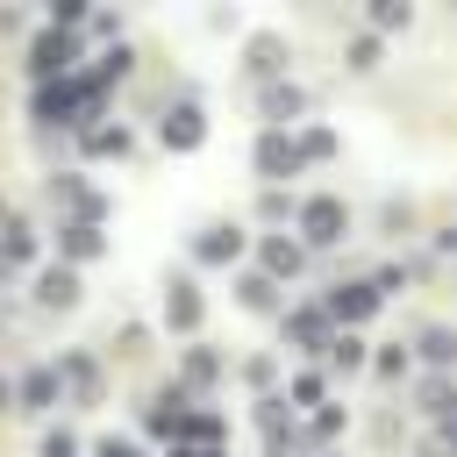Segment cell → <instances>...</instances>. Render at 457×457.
Returning a JSON list of instances; mask_svg holds the SVG:
<instances>
[{
  "mask_svg": "<svg viewBox=\"0 0 457 457\" xmlns=\"http://www.w3.org/2000/svg\"><path fill=\"white\" fill-rule=\"evenodd\" d=\"M257 171H264V179H293V171H300V143L278 136V129H264V136H257Z\"/></svg>",
  "mask_w": 457,
  "mask_h": 457,
  "instance_id": "6da1fadb",
  "label": "cell"
},
{
  "mask_svg": "<svg viewBox=\"0 0 457 457\" xmlns=\"http://www.w3.org/2000/svg\"><path fill=\"white\" fill-rule=\"evenodd\" d=\"M300 228H307V243H336L350 221H343V200H307L300 207Z\"/></svg>",
  "mask_w": 457,
  "mask_h": 457,
  "instance_id": "7a4b0ae2",
  "label": "cell"
},
{
  "mask_svg": "<svg viewBox=\"0 0 457 457\" xmlns=\"http://www.w3.org/2000/svg\"><path fill=\"white\" fill-rule=\"evenodd\" d=\"M200 136H207L200 107H171V114H164V143H171V150H200Z\"/></svg>",
  "mask_w": 457,
  "mask_h": 457,
  "instance_id": "3957f363",
  "label": "cell"
},
{
  "mask_svg": "<svg viewBox=\"0 0 457 457\" xmlns=\"http://www.w3.org/2000/svg\"><path fill=\"white\" fill-rule=\"evenodd\" d=\"M378 307V286H343V293H328V314L336 321H364Z\"/></svg>",
  "mask_w": 457,
  "mask_h": 457,
  "instance_id": "277c9868",
  "label": "cell"
},
{
  "mask_svg": "<svg viewBox=\"0 0 457 457\" xmlns=\"http://www.w3.org/2000/svg\"><path fill=\"white\" fill-rule=\"evenodd\" d=\"M57 386H71L79 400H93V393H100V371H93V357H64V364H57Z\"/></svg>",
  "mask_w": 457,
  "mask_h": 457,
  "instance_id": "5b68a950",
  "label": "cell"
},
{
  "mask_svg": "<svg viewBox=\"0 0 457 457\" xmlns=\"http://www.w3.org/2000/svg\"><path fill=\"white\" fill-rule=\"evenodd\" d=\"M29 64H36V79H50V71H64V64H71V36H43Z\"/></svg>",
  "mask_w": 457,
  "mask_h": 457,
  "instance_id": "8992f818",
  "label": "cell"
},
{
  "mask_svg": "<svg viewBox=\"0 0 457 457\" xmlns=\"http://www.w3.org/2000/svg\"><path fill=\"white\" fill-rule=\"evenodd\" d=\"M236 250H243V236H236V228H207V236L193 243V257H200V264H221V257H236Z\"/></svg>",
  "mask_w": 457,
  "mask_h": 457,
  "instance_id": "52a82bcc",
  "label": "cell"
},
{
  "mask_svg": "<svg viewBox=\"0 0 457 457\" xmlns=\"http://www.w3.org/2000/svg\"><path fill=\"white\" fill-rule=\"evenodd\" d=\"M421 357H428V364H457V328L428 321V328H421Z\"/></svg>",
  "mask_w": 457,
  "mask_h": 457,
  "instance_id": "ba28073f",
  "label": "cell"
},
{
  "mask_svg": "<svg viewBox=\"0 0 457 457\" xmlns=\"http://www.w3.org/2000/svg\"><path fill=\"white\" fill-rule=\"evenodd\" d=\"M50 400H57V371H50V364H36V371L21 378V407H50Z\"/></svg>",
  "mask_w": 457,
  "mask_h": 457,
  "instance_id": "9c48e42d",
  "label": "cell"
},
{
  "mask_svg": "<svg viewBox=\"0 0 457 457\" xmlns=\"http://www.w3.org/2000/svg\"><path fill=\"white\" fill-rule=\"evenodd\" d=\"M43 300H50V307H71V300H79V278H71L64 264H50V271H43Z\"/></svg>",
  "mask_w": 457,
  "mask_h": 457,
  "instance_id": "30bf717a",
  "label": "cell"
},
{
  "mask_svg": "<svg viewBox=\"0 0 457 457\" xmlns=\"http://www.w3.org/2000/svg\"><path fill=\"white\" fill-rule=\"evenodd\" d=\"M164 314H171L179 328H193V321H200V293H193V286H171V300H164Z\"/></svg>",
  "mask_w": 457,
  "mask_h": 457,
  "instance_id": "8fae6325",
  "label": "cell"
},
{
  "mask_svg": "<svg viewBox=\"0 0 457 457\" xmlns=\"http://www.w3.org/2000/svg\"><path fill=\"white\" fill-rule=\"evenodd\" d=\"M64 250H71V257H93V250H100V228H86V221H64Z\"/></svg>",
  "mask_w": 457,
  "mask_h": 457,
  "instance_id": "7c38bea8",
  "label": "cell"
},
{
  "mask_svg": "<svg viewBox=\"0 0 457 457\" xmlns=\"http://www.w3.org/2000/svg\"><path fill=\"white\" fill-rule=\"evenodd\" d=\"M264 264H271V271H286V278H293V271H300V250H293V243H286V236H271V243H264Z\"/></svg>",
  "mask_w": 457,
  "mask_h": 457,
  "instance_id": "4fadbf2b",
  "label": "cell"
},
{
  "mask_svg": "<svg viewBox=\"0 0 457 457\" xmlns=\"http://www.w3.org/2000/svg\"><path fill=\"white\" fill-rule=\"evenodd\" d=\"M264 114H271V121H293V114H300V93H293V86L264 93Z\"/></svg>",
  "mask_w": 457,
  "mask_h": 457,
  "instance_id": "5bb4252c",
  "label": "cell"
},
{
  "mask_svg": "<svg viewBox=\"0 0 457 457\" xmlns=\"http://www.w3.org/2000/svg\"><path fill=\"white\" fill-rule=\"evenodd\" d=\"M421 407H428L436 421H457V393H450V386H428V393H421Z\"/></svg>",
  "mask_w": 457,
  "mask_h": 457,
  "instance_id": "9a60e30c",
  "label": "cell"
},
{
  "mask_svg": "<svg viewBox=\"0 0 457 457\" xmlns=\"http://www.w3.org/2000/svg\"><path fill=\"white\" fill-rule=\"evenodd\" d=\"M278 64H286V57H278V43H271V36H257V43H250V71H278Z\"/></svg>",
  "mask_w": 457,
  "mask_h": 457,
  "instance_id": "2e32d148",
  "label": "cell"
},
{
  "mask_svg": "<svg viewBox=\"0 0 457 457\" xmlns=\"http://www.w3.org/2000/svg\"><path fill=\"white\" fill-rule=\"evenodd\" d=\"M328 357L350 371V364H364V343H357V336H328Z\"/></svg>",
  "mask_w": 457,
  "mask_h": 457,
  "instance_id": "e0dca14e",
  "label": "cell"
},
{
  "mask_svg": "<svg viewBox=\"0 0 457 457\" xmlns=\"http://www.w3.org/2000/svg\"><path fill=\"white\" fill-rule=\"evenodd\" d=\"M300 157H336V136H328V129H307V136H300Z\"/></svg>",
  "mask_w": 457,
  "mask_h": 457,
  "instance_id": "ac0fdd59",
  "label": "cell"
},
{
  "mask_svg": "<svg viewBox=\"0 0 457 457\" xmlns=\"http://www.w3.org/2000/svg\"><path fill=\"white\" fill-rule=\"evenodd\" d=\"M29 250H36V236H29V228H7V243H0V257H7V264H21Z\"/></svg>",
  "mask_w": 457,
  "mask_h": 457,
  "instance_id": "d6986e66",
  "label": "cell"
},
{
  "mask_svg": "<svg viewBox=\"0 0 457 457\" xmlns=\"http://www.w3.org/2000/svg\"><path fill=\"white\" fill-rule=\"evenodd\" d=\"M243 307H271V278L250 271V278H243Z\"/></svg>",
  "mask_w": 457,
  "mask_h": 457,
  "instance_id": "ffe728a7",
  "label": "cell"
},
{
  "mask_svg": "<svg viewBox=\"0 0 457 457\" xmlns=\"http://www.w3.org/2000/svg\"><path fill=\"white\" fill-rule=\"evenodd\" d=\"M371 21H378V29H407V7H393V0H378V7H371Z\"/></svg>",
  "mask_w": 457,
  "mask_h": 457,
  "instance_id": "44dd1931",
  "label": "cell"
},
{
  "mask_svg": "<svg viewBox=\"0 0 457 457\" xmlns=\"http://www.w3.org/2000/svg\"><path fill=\"white\" fill-rule=\"evenodd\" d=\"M43 457H71V436H64V428H57V436H50V443H43Z\"/></svg>",
  "mask_w": 457,
  "mask_h": 457,
  "instance_id": "7402d4cb",
  "label": "cell"
},
{
  "mask_svg": "<svg viewBox=\"0 0 457 457\" xmlns=\"http://www.w3.org/2000/svg\"><path fill=\"white\" fill-rule=\"evenodd\" d=\"M100 457H136V450L129 443H100Z\"/></svg>",
  "mask_w": 457,
  "mask_h": 457,
  "instance_id": "603a6c76",
  "label": "cell"
},
{
  "mask_svg": "<svg viewBox=\"0 0 457 457\" xmlns=\"http://www.w3.org/2000/svg\"><path fill=\"white\" fill-rule=\"evenodd\" d=\"M171 457H221V450H171Z\"/></svg>",
  "mask_w": 457,
  "mask_h": 457,
  "instance_id": "cb8c5ba5",
  "label": "cell"
},
{
  "mask_svg": "<svg viewBox=\"0 0 457 457\" xmlns=\"http://www.w3.org/2000/svg\"><path fill=\"white\" fill-rule=\"evenodd\" d=\"M7 400H14V386H7V378H0V407H7Z\"/></svg>",
  "mask_w": 457,
  "mask_h": 457,
  "instance_id": "d4e9b609",
  "label": "cell"
}]
</instances>
